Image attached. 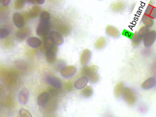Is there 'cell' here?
<instances>
[{
	"mask_svg": "<svg viewBox=\"0 0 156 117\" xmlns=\"http://www.w3.org/2000/svg\"><path fill=\"white\" fill-rule=\"evenodd\" d=\"M48 117H56L55 116H54V115H50V116H48Z\"/></svg>",
	"mask_w": 156,
	"mask_h": 117,
	"instance_id": "f35d334b",
	"label": "cell"
},
{
	"mask_svg": "<svg viewBox=\"0 0 156 117\" xmlns=\"http://www.w3.org/2000/svg\"><path fill=\"white\" fill-rule=\"evenodd\" d=\"M44 48L46 51L53 50L57 46L48 36L44 38Z\"/></svg>",
	"mask_w": 156,
	"mask_h": 117,
	"instance_id": "ffe728a7",
	"label": "cell"
},
{
	"mask_svg": "<svg viewBox=\"0 0 156 117\" xmlns=\"http://www.w3.org/2000/svg\"><path fill=\"white\" fill-rule=\"evenodd\" d=\"M124 88V86L122 82H120L116 85L115 88V94L116 97H119L122 94Z\"/></svg>",
	"mask_w": 156,
	"mask_h": 117,
	"instance_id": "d4e9b609",
	"label": "cell"
},
{
	"mask_svg": "<svg viewBox=\"0 0 156 117\" xmlns=\"http://www.w3.org/2000/svg\"><path fill=\"white\" fill-rule=\"evenodd\" d=\"M53 26L56 31L60 33L63 36L68 35L71 32V28L70 25L63 20H56L54 21Z\"/></svg>",
	"mask_w": 156,
	"mask_h": 117,
	"instance_id": "6da1fadb",
	"label": "cell"
},
{
	"mask_svg": "<svg viewBox=\"0 0 156 117\" xmlns=\"http://www.w3.org/2000/svg\"><path fill=\"white\" fill-rule=\"evenodd\" d=\"M150 30V28H148L145 26L144 25L139 28L137 33H138L139 36L143 39V38L148 34Z\"/></svg>",
	"mask_w": 156,
	"mask_h": 117,
	"instance_id": "4316f807",
	"label": "cell"
},
{
	"mask_svg": "<svg viewBox=\"0 0 156 117\" xmlns=\"http://www.w3.org/2000/svg\"><path fill=\"white\" fill-rule=\"evenodd\" d=\"M27 43L29 46L33 48H37L39 47L42 44L41 39L35 37L28 38L27 41Z\"/></svg>",
	"mask_w": 156,
	"mask_h": 117,
	"instance_id": "9a60e30c",
	"label": "cell"
},
{
	"mask_svg": "<svg viewBox=\"0 0 156 117\" xmlns=\"http://www.w3.org/2000/svg\"><path fill=\"white\" fill-rule=\"evenodd\" d=\"M41 12V7L38 5H35L30 9L28 16L30 18H35L40 14Z\"/></svg>",
	"mask_w": 156,
	"mask_h": 117,
	"instance_id": "44dd1931",
	"label": "cell"
},
{
	"mask_svg": "<svg viewBox=\"0 0 156 117\" xmlns=\"http://www.w3.org/2000/svg\"><path fill=\"white\" fill-rule=\"evenodd\" d=\"M52 25L50 22H41L38 24L36 28V33L38 35L45 38L49 35Z\"/></svg>",
	"mask_w": 156,
	"mask_h": 117,
	"instance_id": "3957f363",
	"label": "cell"
},
{
	"mask_svg": "<svg viewBox=\"0 0 156 117\" xmlns=\"http://www.w3.org/2000/svg\"><path fill=\"white\" fill-rule=\"evenodd\" d=\"M156 83L155 78L154 77H151L144 81L142 84V88L145 90L151 89L155 86Z\"/></svg>",
	"mask_w": 156,
	"mask_h": 117,
	"instance_id": "ac0fdd59",
	"label": "cell"
},
{
	"mask_svg": "<svg viewBox=\"0 0 156 117\" xmlns=\"http://www.w3.org/2000/svg\"><path fill=\"white\" fill-rule=\"evenodd\" d=\"M27 0H15L14 2L15 8L16 9H20L24 5Z\"/></svg>",
	"mask_w": 156,
	"mask_h": 117,
	"instance_id": "f1b7e54d",
	"label": "cell"
},
{
	"mask_svg": "<svg viewBox=\"0 0 156 117\" xmlns=\"http://www.w3.org/2000/svg\"><path fill=\"white\" fill-rule=\"evenodd\" d=\"M29 97V93L26 88H24L20 92L19 94V101L21 104H26L28 102Z\"/></svg>",
	"mask_w": 156,
	"mask_h": 117,
	"instance_id": "2e32d148",
	"label": "cell"
},
{
	"mask_svg": "<svg viewBox=\"0 0 156 117\" xmlns=\"http://www.w3.org/2000/svg\"><path fill=\"white\" fill-rule=\"evenodd\" d=\"M47 82L50 85L57 89H61L62 87V83L60 79L56 76L49 75L46 78Z\"/></svg>",
	"mask_w": 156,
	"mask_h": 117,
	"instance_id": "52a82bcc",
	"label": "cell"
},
{
	"mask_svg": "<svg viewBox=\"0 0 156 117\" xmlns=\"http://www.w3.org/2000/svg\"><path fill=\"white\" fill-rule=\"evenodd\" d=\"M82 93L83 96L86 97H89L93 94V91L90 86H87L83 88Z\"/></svg>",
	"mask_w": 156,
	"mask_h": 117,
	"instance_id": "83f0119b",
	"label": "cell"
},
{
	"mask_svg": "<svg viewBox=\"0 0 156 117\" xmlns=\"http://www.w3.org/2000/svg\"><path fill=\"white\" fill-rule=\"evenodd\" d=\"M122 95L126 102L129 105H133L137 100V95L135 92L129 87H124Z\"/></svg>",
	"mask_w": 156,
	"mask_h": 117,
	"instance_id": "7a4b0ae2",
	"label": "cell"
},
{
	"mask_svg": "<svg viewBox=\"0 0 156 117\" xmlns=\"http://www.w3.org/2000/svg\"><path fill=\"white\" fill-rule=\"evenodd\" d=\"M11 0H2V3L4 6H7L10 3Z\"/></svg>",
	"mask_w": 156,
	"mask_h": 117,
	"instance_id": "d590c367",
	"label": "cell"
},
{
	"mask_svg": "<svg viewBox=\"0 0 156 117\" xmlns=\"http://www.w3.org/2000/svg\"><path fill=\"white\" fill-rule=\"evenodd\" d=\"M58 51V47L57 46L53 50L46 51V57L49 63L53 64L56 60V53Z\"/></svg>",
	"mask_w": 156,
	"mask_h": 117,
	"instance_id": "7c38bea8",
	"label": "cell"
},
{
	"mask_svg": "<svg viewBox=\"0 0 156 117\" xmlns=\"http://www.w3.org/2000/svg\"><path fill=\"white\" fill-rule=\"evenodd\" d=\"M49 94L46 92H44L40 94L37 98V102L40 106H44L49 100Z\"/></svg>",
	"mask_w": 156,
	"mask_h": 117,
	"instance_id": "e0dca14e",
	"label": "cell"
},
{
	"mask_svg": "<svg viewBox=\"0 0 156 117\" xmlns=\"http://www.w3.org/2000/svg\"><path fill=\"white\" fill-rule=\"evenodd\" d=\"M105 117H113L112 116L110 115H106L105 116Z\"/></svg>",
	"mask_w": 156,
	"mask_h": 117,
	"instance_id": "74e56055",
	"label": "cell"
},
{
	"mask_svg": "<svg viewBox=\"0 0 156 117\" xmlns=\"http://www.w3.org/2000/svg\"><path fill=\"white\" fill-rule=\"evenodd\" d=\"M122 35H123L124 36L131 39V38L132 37L133 35V33H132V32L129 31V30L124 29V30L123 31L122 33Z\"/></svg>",
	"mask_w": 156,
	"mask_h": 117,
	"instance_id": "1f68e13d",
	"label": "cell"
},
{
	"mask_svg": "<svg viewBox=\"0 0 156 117\" xmlns=\"http://www.w3.org/2000/svg\"><path fill=\"white\" fill-rule=\"evenodd\" d=\"M51 19L50 13L47 11L41 12L40 14V20L41 22H48Z\"/></svg>",
	"mask_w": 156,
	"mask_h": 117,
	"instance_id": "484cf974",
	"label": "cell"
},
{
	"mask_svg": "<svg viewBox=\"0 0 156 117\" xmlns=\"http://www.w3.org/2000/svg\"><path fill=\"white\" fill-rule=\"evenodd\" d=\"M57 88H51L49 89V93L50 94V95L52 97H56L58 95V90Z\"/></svg>",
	"mask_w": 156,
	"mask_h": 117,
	"instance_id": "d6a6232c",
	"label": "cell"
},
{
	"mask_svg": "<svg viewBox=\"0 0 156 117\" xmlns=\"http://www.w3.org/2000/svg\"><path fill=\"white\" fill-rule=\"evenodd\" d=\"M142 22L144 25L149 28H152L154 25V20L150 16L144 14L142 17Z\"/></svg>",
	"mask_w": 156,
	"mask_h": 117,
	"instance_id": "d6986e66",
	"label": "cell"
},
{
	"mask_svg": "<svg viewBox=\"0 0 156 117\" xmlns=\"http://www.w3.org/2000/svg\"><path fill=\"white\" fill-rule=\"evenodd\" d=\"M91 52L89 49H85L82 52L80 56L81 63L83 66L86 65L90 60Z\"/></svg>",
	"mask_w": 156,
	"mask_h": 117,
	"instance_id": "5bb4252c",
	"label": "cell"
},
{
	"mask_svg": "<svg viewBox=\"0 0 156 117\" xmlns=\"http://www.w3.org/2000/svg\"><path fill=\"white\" fill-rule=\"evenodd\" d=\"M9 35V31L6 28H0V38H5Z\"/></svg>",
	"mask_w": 156,
	"mask_h": 117,
	"instance_id": "f546056e",
	"label": "cell"
},
{
	"mask_svg": "<svg viewBox=\"0 0 156 117\" xmlns=\"http://www.w3.org/2000/svg\"><path fill=\"white\" fill-rule=\"evenodd\" d=\"M31 31L27 27H23L17 31L16 34V38L20 40H23L30 35Z\"/></svg>",
	"mask_w": 156,
	"mask_h": 117,
	"instance_id": "8fae6325",
	"label": "cell"
},
{
	"mask_svg": "<svg viewBox=\"0 0 156 117\" xmlns=\"http://www.w3.org/2000/svg\"><path fill=\"white\" fill-rule=\"evenodd\" d=\"M19 114L21 117H32L31 114L26 109H21L19 112Z\"/></svg>",
	"mask_w": 156,
	"mask_h": 117,
	"instance_id": "4dcf8cb0",
	"label": "cell"
},
{
	"mask_svg": "<svg viewBox=\"0 0 156 117\" xmlns=\"http://www.w3.org/2000/svg\"><path fill=\"white\" fill-rule=\"evenodd\" d=\"M97 67L95 65H91L88 66L84 65L81 71V73L85 77H90L93 75L97 73Z\"/></svg>",
	"mask_w": 156,
	"mask_h": 117,
	"instance_id": "ba28073f",
	"label": "cell"
},
{
	"mask_svg": "<svg viewBox=\"0 0 156 117\" xmlns=\"http://www.w3.org/2000/svg\"><path fill=\"white\" fill-rule=\"evenodd\" d=\"M156 41V31L150 30L148 34L143 38V42L145 47L149 48L153 46Z\"/></svg>",
	"mask_w": 156,
	"mask_h": 117,
	"instance_id": "277c9868",
	"label": "cell"
},
{
	"mask_svg": "<svg viewBox=\"0 0 156 117\" xmlns=\"http://www.w3.org/2000/svg\"><path fill=\"white\" fill-rule=\"evenodd\" d=\"M88 81H89V80L87 77L83 76V77H81L75 82V87L76 89H82V88H84L85 86L88 83Z\"/></svg>",
	"mask_w": 156,
	"mask_h": 117,
	"instance_id": "7402d4cb",
	"label": "cell"
},
{
	"mask_svg": "<svg viewBox=\"0 0 156 117\" xmlns=\"http://www.w3.org/2000/svg\"><path fill=\"white\" fill-rule=\"evenodd\" d=\"M126 7V3L123 1H116L111 5V10L115 13H122L125 10Z\"/></svg>",
	"mask_w": 156,
	"mask_h": 117,
	"instance_id": "8992f818",
	"label": "cell"
},
{
	"mask_svg": "<svg viewBox=\"0 0 156 117\" xmlns=\"http://www.w3.org/2000/svg\"><path fill=\"white\" fill-rule=\"evenodd\" d=\"M76 68L74 65H69L62 68L61 74L63 76L66 77H70L75 74L76 71Z\"/></svg>",
	"mask_w": 156,
	"mask_h": 117,
	"instance_id": "30bf717a",
	"label": "cell"
},
{
	"mask_svg": "<svg viewBox=\"0 0 156 117\" xmlns=\"http://www.w3.org/2000/svg\"><path fill=\"white\" fill-rule=\"evenodd\" d=\"M149 16L154 19H156V7H154L153 8Z\"/></svg>",
	"mask_w": 156,
	"mask_h": 117,
	"instance_id": "e575fe53",
	"label": "cell"
},
{
	"mask_svg": "<svg viewBox=\"0 0 156 117\" xmlns=\"http://www.w3.org/2000/svg\"><path fill=\"white\" fill-rule=\"evenodd\" d=\"M107 44V39L104 37H101L96 40L94 46L96 49H101L104 48Z\"/></svg>",
	"mask_w": 156,
	"mask_h": 117,
	"instance_id": "603a6c76",
	"label": "cell"
},
{
	"mask_svg": "<svg viewBox=\"0 0 156 117\" xmlns=\"http://www.w3.org/2000/svg\"><path fill=\"white\" fill-rule=\"evenodd\" d=\"M48 37L57 46H60L64 43V39L63 36L59 32L56 30L51 31L49 33Z\"/></svg>",
	"mask_w": 156,
	"mask_h": 117,
	"instance_id": "5b68a950",
	"label": "cell"
},
{
	"mask_svg": "<svg viewBox=\"0 0 156 117\" xmlns=\"http://www.w3.org/2000/svg\"><path fill=\"white\" fill-rule=\"evenodd\" d=\"M106 35L113 38H118L120 36L121 33L118 28L112 25H108L105 28Z\"/></svg>",
	"mask_w": 156,
	"mask_h": 117,
	"instance_id": "9c48e42d",
	"label": "cell"
},
{
	"mask_svg": "<svg viewBox=\"0 0 156 117\" xmlns=\"http://www.w3.org/2000/svg\"><path fill=\"white\" fill-rule=\"evenodd\" d=\"M154 7V6L153 5L151 4H149L148 5H147V7L145 11V14L149 15L150 13H151V11H152V9H153Z\"/></svg>",
	"mask_w": 156,
	"mask_h": 117,
	"instance_id": "836d02e7",
	"label": "cell"
},
{
	"mask_svg": "<svg viewBox=\"0 0 156 117\" xmlns=\"http://www.w3.org/2000/svg\"><path fill=\"white\" fill-rule=\"evenodd\" d=\"M131 40L132 45L135 47H136L140 46L143 42V39L139 36L138 33L136 32L133 33V36L131 38Z\"/></svg>",
	"mask_w": 156,
	"mask_h": 117,
	"instance_id": "cb8c5ba5",
	"label": "cell"
},
{
	"mask_svg": "<svg viewBox=\"0 0 156 117\" xmlns=\"http://www.w3.org/2000/svg\"><path fill=\"white\" fill-rule=\"evenodd\" d=\"M13 23L16 27L22 28L24 25L25 21L23 16L18 13L14 14L13 16Z\"/></svg>",
	"mask_w": 156,
	"mask_h": 117,
	"instance_id": "4fadbf2b",
	"label": "cell"
},
{
	"mask_svg": "<svg viewBox=\"0 0 156 117\" xmlns=\"http://www.w3.org/2000/svg\"><path fill=\"white\" fill-rule=\"evenodd\" d=\"M36 1L37 4L40 5L43 4L45 2V0H36Z\"/></svg>",
	"mask_w": 156,
	"mask_h": 117,
	"instance_id": "8d00e7d4",
	"label": "cell"
}]
</instances>
